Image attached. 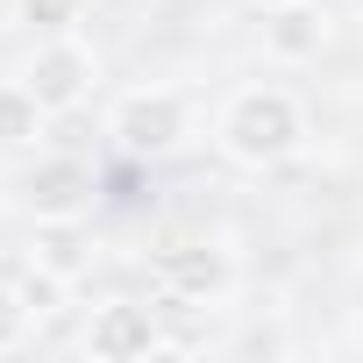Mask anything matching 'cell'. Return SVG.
<instances>
[{"label":"cell","instance_id":"obj_8","mask_svg":"<svg viewBox=\"0 0 363 363\" xmlns=\"http://www.w3.org/2000/svg\"><path fill=\"white\" fill-rule=\"evenodd\" d=\"M29 264L57 285H79L93 271V242H86V221H36V242H29Z\"/></svg>","mask_w":363,"mask_h":363},{"label":"cell","instance_id":"obj_10","mask_svg":"<svg viewBox=\"0 0 363 363\" xmlns=\"http://www.w3.org/2000/svg\"><path fill=\"white\" fill-rule=\"evenodd\" d=\"M29 335H36V299H29L22 285H8V278H0V356L29 349Z\"/></svg>","mask_w":363,"mask_h":363},{"label":"cell","instance_id":"obj_3","mask_svg":"<svg viewBox=\"0 0 363 363\" xmlns=\"http://www.w3.org/2000/svg\"><path fill=\"white\" fill-rule=\"evenodd\" d=\"M22 86H29L50 114H72V107H86L93 86H100V50H93L79 29H65V36H36L29 57H22Z\"/></svg>","mask_w":363,"mask_h":363},{"label":"cell","instance_id":"obj_7","mask_svg":"<svg viewBox=\"0 0 363 363\" xmlns=\"http://www.w3.org/2000/svg\"><path fill=\"white\" fill-rule=\"evenodd\" d=\"M328 36H335V15L320 8V0H285V8L264 15V50L278 65H313L328 50Z\"/></svg>","mask_w":363,"mask_h":363},{"label":"cell","instance_id":"obj_9","mask_svg":"<svg viewBox=\"0 0 363 363\" xmlns=\"http://www.w3.org/2000/svg\"><path fill=\"white\" fill-rule=\"evenodd\" d=\"M50 107L22 86V72L15 79H0V157H22V150H43V135H50Z\"/></svg>","mask_w":363,"mask_h":363},{"label":"cell","instance_id":"obj_4","mask_svg":"<svg viewBox=\"0 0 363 363\" xmlns=\"http://www.w3.org/2000/svg\"><path fill=\"white\" fill-rule=\"evenodd\" d=\"M164 349V313L150 299H107L93 306L86 320V356L100 363H135V356H157Z\"/></svg>","mask_w":363,"mask_h":363},{"label":"cell","instance_id":"obj_5","mask_svg":"<svg viewBox=\"0 0 363 363\" xmlns=\"http://www.w3.org/2000/svg\"><path fill=\"white\" fill-rule=\"evenodd\" d=\"M22 200L36 221H79L93 207V164L86 157H36L22 171Z\"/></svg>","mask_w":363,"mask_h":363},{"label":"cell","instance_id":"obj_2","mask_svg":"<svg viewBox=\"0 0 363 363\" xmlns=\"http://www.w3.org/2000/svg\"><path fill=\"white\" fill-rule=\"evenodd\" d=\"M107 135L121 157L150 164V157H171L178 143L193 135V107L178 86H128L114 107H107Z\"/></svg>","mask_w":363,"mask_h":363},{"label":"cell","instance_id":"obj_6","mask_svg":"<svg viewBox=\"0 0 363 363\" xmlns=\"http://www.w3.org/2000/svg\"><path fill=\"white\" fill-rule=\"evenodd\" d=\"M157 278L178 306H207L235 285V257L214 242H178V250H157Z\"/></svg>","mask_w":363,"mask_h":363},{"label":"cell","instance_id":"obj_11","mask_svg":"<svg viewBox=\"0 0 363 363\" xmlns=\"http://www.w3.org/2000/svg\"><path fill=\"white\" fill-rule=\"evenodd\" d=\"M79 8L86 0H15V22L29 36H65V29H79Z\"/></svg>","mask_w":363,"mask_h":363},{"label":"cell","instance_id":"obj_12","mask_svg":"<svg viewBox=\"0 0 363 363\" xmlns=\"http://www.w3.org/2000/svg\"><path fill=\"white\" fill-rule=\"evenodd\" d=\"M257 8H264V15H271V8H285V0H257Z\"/></svg>","mask_w":363,"mask_h":363},{"label":"cell","instance_id":"obj_1","mask_svg":"<svg viewBox=\"0 0 363 363\" xmlns=\"http://www.w3.org/2000/svg\"><path fill=\"white\" fill-rule=\"evenodd\" d=\"M214 143L242 171H278L306 143V107L292 86H235L214 114Z\"/></svg>","mask_w":363,"mask_h":363}]
</instances>
